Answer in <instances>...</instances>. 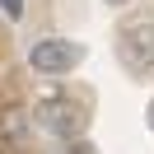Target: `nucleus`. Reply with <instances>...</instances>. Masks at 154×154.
<instances>
[{
	"label": "nucleus",
	"instance_id": "1",
	"mask_svg": "<svg viewBox=\"0 0 154 154\" xmlns=\"http://www.w3.org/2000/svg\"><path fill=\"white\" fill-rule=\"evenodd\" d=\"M33 122H38L47 135H56V140H75V135H84L89 112L75 103V98H66V94H51V98H42V103L33 107Z\"/></svg>",
	"mask_w": 154,
	"mask_h": 154
},
{
	"label": "nucleus",
	"instance_id": "6",
	"mask_svg": "<svg viewBox=\"0 0 154 154\" xmlns=\"http://www.w3.org/2000/svg\"><path fill=\"white\" fill-rule=\"evenodd\" d=\"M107 5H126V0H107Z\"/></svg>",
	"mask_w": 154,
	"mask_h": 154
},
{
	"label": "nucleus",
	"instance_id": "2",
	"mask_svg": "<svg viewBox=\"0 0 154 154\" xmlns=\"http://www.w3.org/2000/svg\"><path fill=\"white\" fill-rule=\"evenodd\" d=\"M79 61H84V47L70 42V38H42L28 47V66L38 75H70Z\"/></svg>",
	"mask_w": 154,
	"mask_h": 154
},
{
	"label": "nucleus",
	"instance_id": "3",
	"mask_svg": "<svg viewBox=\"0 0 154 154\" xmlns=\"http://www.w3.org/2000/svg\"><path fill=\"white\" fill-rule=\"evenodd\" d=\"M117 56L126 70H154V23L135 19L117 33Z\"/></svg>",
	"mask_w": 154,
	"mask_h": 154
},
{
	"label": "nucleus",
	"instance_id": "5",
	"mask_svg": "<svg viewBox=\"0 0 154 154\" xmlns=\"http://www.w3.org/2000/svg\"><path fill=\"white\" fill-rule=\"evenodd\" d=\"M149 131H154V103H149Z\"/></svg>",
	"mask_w": 154,
	"mask_h": 154
},
{
	"label": "nucleus",
	"instance_id": "4",
	"mask_svg": "<svg viewBox=\"0 0 154 154\" xmlns=\"http://www.w3.org/2000/svg\"><path fill=\"white\" fill-rule=\"evenodd\" d=\"M0 10H5V19H19V14H23V0H0Z\"/></svg>",
	"mask_w": 154,
	"mask_h": 154
}]
</instances>
